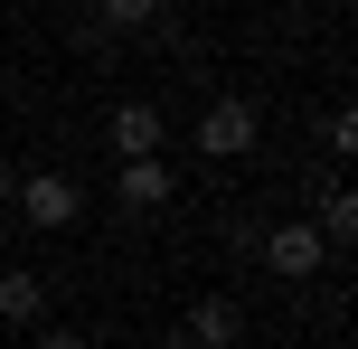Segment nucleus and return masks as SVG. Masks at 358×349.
<instances>
[{
    "instance_id": "nucleus-1",
    "label": "nucleus",
    "mask_w": 358,
    "mask_h": 349,
    "mask_svg": "<svg viewBox=\"0 0 358 349\" xmlns=\"http://www.w3.org/2000/svg\"><path fill=\"white\" fill-rule=\"evenodd\" d=\"M189 142H198V151H208V161H217V170H227V161H245V151H255V142H264V113H255V104H245V94H217V104H208V113H198V132H189Z\"/></svg>"
},
{
    "instance_id": "nucleus-2",
    "label": "nucleus",
    "mask_w": 358,
    "mask_h": 349,
    "mask_svg": "<svg viewBox=\"0 0 358 349\" xmlns=\"http://www.w3.org/2000/svg\"><path fill=\"white\" fill-rule=\"evenodd\" d=\"M255 255H264V274L311 283V274L330 264V245H321V227H311V218H283V227H255Z\"/></svg>"
},
{
    "instance_id": "nucleus-3",
    "label": "nucleus",
    "mask_w": 358,
    "mask_h": 349,
    "mask_svg": "<svg viewBox=\"0 0 358 349\" xmlns=\"http://www.w3.org/2000/svg\"><path fill=\"white\" fill-rule=\"evenodd\" d=\"M10 208H19V218L38 227V236H66L85 199H76V180H66V170H29V180L10 189Z\"/></svg>"
},
{
    "instance_id": "nucleus-4",
    "label": "nucleus",
    "mask_w": 358,
    "mask_h": 349,
    "mask_svg": "<svg viewBox=\"0 0 358 349\" xmlns=\"http://www.w3.org/2000/svg\"><path fill=\"white\" fill-rule=\"evenodd\" d=\"M179 340H189V349H236V340H245V302H236V293H198L189 321H179Z\"/></svg>"
},
{
    "instance_id": "nucleus-5",
    "label": "nucleus",
    "mask_w": 358,
    "mask_h": 349,
    "mask_svg": "<svg viewBox=\"0 0 358 349\" xmlns=\"http://www.w3.org/2000/svg\"><path fill=\"white\" fill-rule=\"evenodd\" d=\"M113 151L123 161H170V123H161V104H113Z\"/></svg>"
},
{
    "instance_id": "nucleus-6",
    "label": "nucleus",
    "mask_w": 358,
    "mask_h": 349,
    "mask_svg": "<svg viewBox=\"0 0 358 349\" xmlns=\"http://www.w3.org/2000/svg\"><path fill=\"white\" fill-rule=\"evenodd\" d=\"M170 189H179V170H170V161H123V170H113V199H123L132 218H161Z\"/></svg>"
},
{
    "instance_id": "nucleus-7",
    "label": "nucleus",
    "mask_w": 358,
    "mask_h": 349,
    "mask_svg": "<svg viewBox=\"0 0 358 349\" xmlns=\"http://www.w3.org/2000/svg\"><path fill=\"white\" fill-rule=\"evenodd\" d=\"M0 321H10V331H48V283L10 264V274H0Z\"/></svg>"
},
{
    "instance_id": "nucleus-8",
    "label": "nucleus",
    "mask_w": 358,
    "mask_h": 349,
    "mask_svg": "<svg viewBox=\"0 0 358 349\" xmlns=\"http://www.w3.org/2000/svg\"><path fill=\"white\" fill-rule=\"evenodd\" d=\"M94 29H104V38H142V29H161V0H104Z\"/></svg>"
},
{
    "instance_id": "nucleus-9",
    "label": "nucleus",
    "mask_w": 358,
    "mask_h": 349,
    "mask_svg": "<svg viewBox=\"0 0 358 349\" xmlns=\"http://www.w3.org/2000/svg\"><path fill=\"white\" fill-rule=\"evenodd\" d=\"M38 349H94L85 331H38Z\"/></svg>"
},
{
    "instance_id": "nucleus-10",
    "label": "nucleus",
    "mask_w": 358,
    "mask_h": 349,
    "mask_svg": "<svg viewBox=\"0 0 358 349\" xmlns=\"http://www.w3.org/2000/svg\"><path fill=\"white\" fill-rule=\"evenodd\" d=\"M10 189H19V180H10V170H0V208H10Z\"/></svg>"
},
{
    "instance_id": "nucleus-11",
    "label": "nucleus",
    "mask_w": 358,
    "mask_h": 349,
    "mask_svg": "<svg viewBox=\"0 0 358 349\" xmlns=\"http://www.w3.org/2000/svg\"><path fill=\"white\" fill-rule=\"evenodd\" d=\"M161 349H189V340H161Z\"/></svg>"
}]
</instances>
